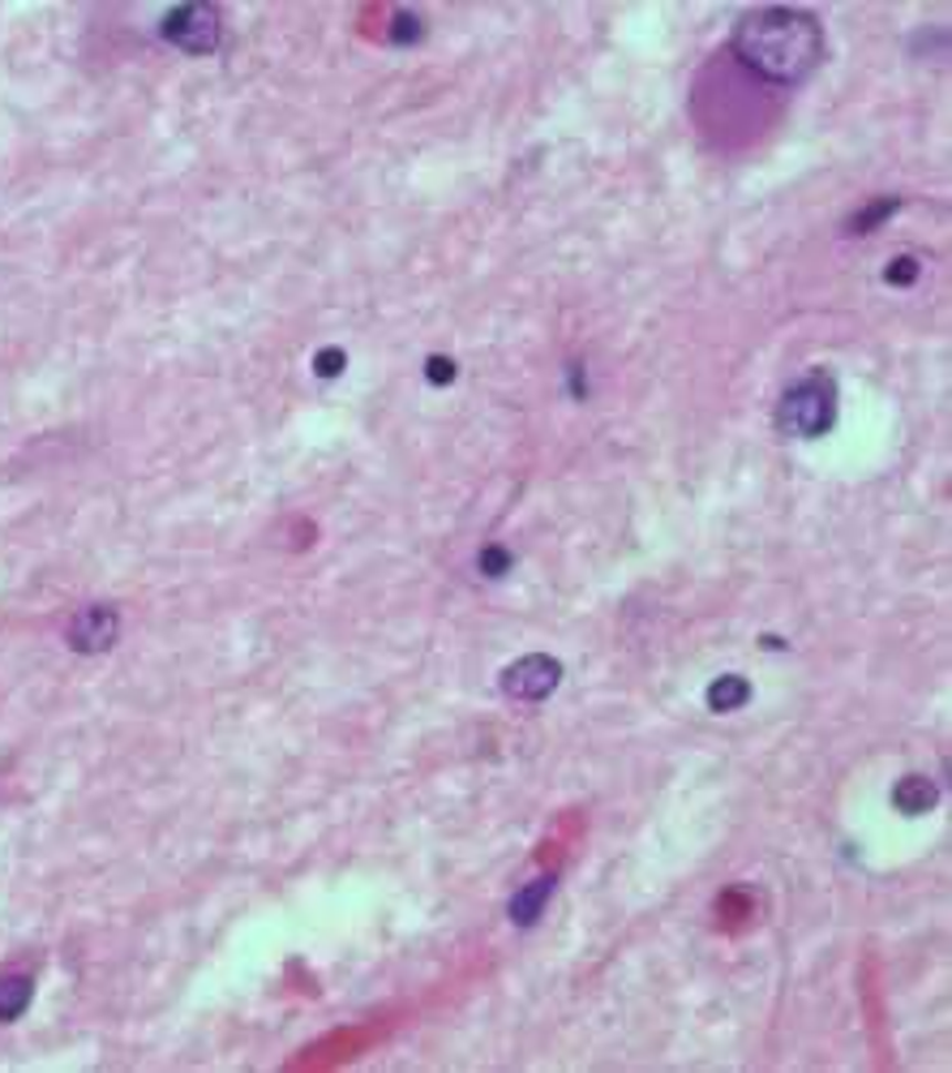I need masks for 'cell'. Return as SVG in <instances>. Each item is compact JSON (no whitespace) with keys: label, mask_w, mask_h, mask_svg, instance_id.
Instances as JSON below:
<instances>
[{"label":"cell","mask_w":952,"mask_h":1073,"mask_svg":"<svg viewBox=\"0 0 952 1073\" xmlns=\"http://www.w3.org/2000/svg\"><path fill=\"white\" fill-rule=\"evenodd\" d=\"M730 52L751 77L794 86L824 61V27L806 9H755L738 18Z\"/></svg>","instance_id":"cell-1"},{"label":"cell","mask_w":952,"mask_h":1073,"mask_svg":"<svg viewBox=\"0 0 952 1073\" xmlns=\"http://www.w3.org/2000/svg\"><path fill=\"white\" fill-rule=\"evenodd\" d=\"M833 421H837V382L828 374H806L776 404V425L790 439H819L833 430Z\"/></svg>","instance_id":"cell-2"},{"label":"cell","mask_w":952,"mask_h":1073,"mask_svg":"<svg viewBox=\"0 0 952 1073\" xmlns=\"http://www.w3.org/2000/svg\"><path fill=\"white\" fill-rule=\"evenodd\" d=\"M163 35L184 52H215L220 43V9L211 4H184L163 18Z\"/></svg>","instance_id":"cell-3"},{"label":"cell","mask_w":952,"mask_h":1073,"mask_svg":"<svg viewBox=\"0 0 952 1073\" xmlns=\"http://www.w3.org/2000/svg\"><path fill=\"white\" fill-rule=\"evenodd\" d=\"M562 683V666L546 658V653H532V658H519L515 666L503 670V692L515 701H550Z\"/></svg>","instance_id":"cell-4"},{"label":"cell","mask_w":952,"mask_h":1073,"mask_svg":"<svg viewBox=\"0 0 952 1073\" xmlns=\"http://www.w3.org/2000/svg\"><path fill=\"white\" fill-rule=\"evenodd\" d=\"M116 635H120L116 610H108V606H91V610H82V614L74 619L70 644H74L77 653H108L112 644H116Z\"/></svg>","instance_id":"cell-5"},{"label":"cell","mask_w":952,"mask_h":1073,"mask_svg":"<svg viewBox=\"0 0 952 1073\" xmlns=\"http://www.w3.org/2000/svg\"><path fill=\"white\" fill-rule=\"evenodd\" d=\"M553 893V876H541V881H532L528 888H519L511 902V919L519 927H532L537 919H541V911H546V902H550Z\"/></svg>","instance_id":"cell-6"},{"label":"cell","mask_w":952,"mask_h":1073,"mask_svg":"<svg viewBox=\"0 0 952 1073\" xmlns=\"http://www.w3.org/2000/svg\"><path fill=\"white\" fill-rule=\"evenodd\" d=\"M35 992V979L31 975H0V1022H13L27 1013Z\"/></svg>","instance_id":"cell-7"},{"label":"cell","mask_w":952,"mask_h":1073,"mask_svg":"<svg viewBox=\"0 0 952 1073\" xmlns=\"http://www.w3.org/2000/svg\"><path fill=\"white\" fill-rule=\"evenodd\" d=\"M892 803L901 808L906 816H922V812H931L935 808V781H927V778H901L897 781V790H892Z\"/></svg>","instance_id":"cell-8"},{"label":"cell","mask_w":952,"mask_h":1073,"mask_svg":"<svg viewBox=\"0 0 952 1073\" xmlns=\"http://www.w3.org/2000/svg\"><path fill=\"white\" fill-rule=\"evenodd\" d=\"M747 696H751V687H747V678H742V674H726V678H717V683L708 687V704H712L717 713L742 708V704H747Z\"/></svg>","instance_id":"cell-9"},{"label":"cell","mask_w":952,"mask_h":1073,"mask_svg":"<svg viewBox=\"0 0 952 1073\" xmlns=\"http://www.w3.org/2000/svg\"><path fill=\"white\" fill-rule=\"evenodd\" d=\"M892 211H897V202H876L871 211H863V215H854V220H849V232H871V228L888 220Z\"/></svg>","instance_id":"cell-10"},{"label":"cell","mask_w":952,"mask_h":1073,"mask_svg":"<svg viewBox=\"0 0 952 1073\" xmlns=\"http://www.w3.org/2000/svg\"><path fill=\"white\" fill-rule=\"evenodd\" d=\"M507 567H511V555H507L503 546L480 550V571H485V576H507Z\"/></svg>","instance_id":"cell-11"},{"label":"cell","mask_w":952,"mask_h":1073,"mask_svg":"<svg viewBox=\"0 0 952 1073\" xmlns=\"http://www.w3.org/2000/svg\"><path fill=\"white\" fill-rule=\"evenodd\" d=\"M888 284H914V275H918V262L914 259H901V262H888Z\"/></svg>","instance_id":"cell-12"},{"label":"cell","mask_w":952,"mask_h":1073,"mask_svg":"<svg viewBox=\"0 0 952 1073\" xmlns=\"http://www.w3.org/2000/svg\"><path fill=\"white\" fill-rule=\"evenodd\" d=\"M339 366H343V353H335V348H327V357L318 361V374H322V378H330V374L339 370Z\"/></svg>","instance_id":"cell-13"},{"label":"cell","mask_w":952,"mask_h":1073,"mask_svg":"<svg viewBox=\"0 0 952 1073\" xmlns=\"http://www.w3.org/2000/svg\"><path fill=\"white\" fill-rule=\"evenodd\" d=\"M430 374H434V382H451L455 366H451V361H430Z\"/></svg>","instance_id":"cell-14"}]
</instances>
